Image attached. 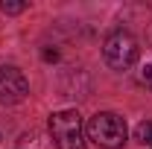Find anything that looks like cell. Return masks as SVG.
Wrapping results in <instances>:
<instances>
[{
    "mask_svg": "<svg viewBox=\"0 0 152 149\" xmlns=\"http://www.w3.org/2000/svg\"><path fill=\"white\" fill-rule=\"evenodd\" d=\"M26 93H29V82L18 67L12 64L0 67V105H18Z\"/></svg>",
    "mask_w": 152,
    "mask_h": 149,
    "instance_id": "cell-4",
    "label": "cell"
},
{
    "mask_svg": "<svg viewBox=\"0 0 152 149\" xmlns=\"http://www.w3.org/2000/svg\"><path fill=\"white\" fill-rule=\"evenodd\" d=\"M140 82H143L146 88H152V61L143 67V70H140Z\"/></svg>",
    "mask_w": 152,
    "mask_h": 149,
    "instance_id": "cell-8",
    "label": "cell"
},
{
    "mask_svg": "<svg viewBox=\"0 0 152 149\" xmlns=\"http://www.w3.org/2000/svg\"><path fill=\"white\" fill-rule=\"evenodd\" d=\"M56 58H58L56 50H44V61H56Z\"/></svg>",
    "mask_w": 152,
    "mask_h": 149,
    "instance_id": "cell-9",
    "label": "cell"
},
{
    "mask_svg": "<svg viewBox=\"0 0 152 149\" xmlns=\"http://www.w3.org/2000/svg\"><path fill=\"white\" fill-rule=\"evenodd\" d=\"M85 137L94 140L96 146L102 149H120L129 137V129H126V120L114 111H99L88 120L85 126Z\"/></svg>",
    "mask_w": 152,
    "mask_h": 149,
    "instance_id": "cell-1",
    "label": "cell"
},
{
    "mask_svg": "<svg viewBox=\"0 0 152 149\" xmlns=\"http://www.w3.org/2000/svg\"><path fill=\"white\" fill-rule=\"evenodd\" d=\"M18 149H47V140H44L38 131H26V134H20Z\"/></svg>",
    "mask_w": 152,
    "mask_h": 149,
    "instance_id": "cell-5",
    "label": "cell"
},
{
    "mask_svg": "<svg viewBox=\"0 0 152 149\" xmlns=\"http://www.w3.org/2000/svg\"><path fill=\"white\" fill-rule=\"evenodd\" d=\"M50 137L56 149H85V126L79 111L67 108L50 114Z\"/></svg>",
    "mask_w": 152,
    "mask_h": 149,
    "instance_id": "cell-2",
    "label": "cell"
},
{
    "mask_svg": "<svg viewBox=\"0 0 152 149\" xmlns=\"http://www.w3.org/2000/svg\"><path fill=\"white\" fill-rule=\"evenodd\" d=\"M149 44H152V29H149Z\"/></svg>",
    "mask_w": 152,
    "mask_h": 149,
    "instance_id": "cell-10",
    "label": "cell"
},
{
    "mask_svg": "<svg viewBox=\"0 0 152 149\" xmlns=\"http://www.w3.org/2000/svg\"><path fill=\"white\" fill-rule=\"evenodd\" d=\"M137 53H140V47H137L134 35L126 29H114L102 41V56H105V64L111 70H129L137 61Z\"/></svg>",
    "mask_w": 152,
    "mask_h": 149,
    "instance_id": "cell-3",
    "label": "cell"
},
{
    "mask_svg": "<svg viewBox=\"0 0 152 149\" xmlns=\"http://www.w3.org/2000/svg\"><path fill=\"white\" fill-rule=\"evenodd\" d=\"M134 140H140V143H152V120L137 123V129H134Z\"/></svg>",
    "mask_w": 152,
    "mask_h": 149,
    "instance_id": "cell-7",
    "label": "cell"
},
{
    "mask_svg": "<svg viewBox=\"0 0 152 149\" xmlns=\"http://www.w3.org/2000/svg\"><path fill=\"white\" fill-rule=\"evenodd\" d=\"M26 0H0V12H6V15H20V12H26Z\"/></svg>",
    "mask_w": 152,
    "mask_h": 149,
    "instance_id": "cell-6",
    "label": "cell"
}]
</instances>
